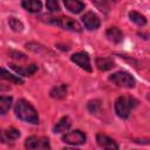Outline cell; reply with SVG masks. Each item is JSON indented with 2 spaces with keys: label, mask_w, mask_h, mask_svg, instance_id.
<instances>
[{
  "label": "cell",
  "mask_w": 150,
  "mask_h": 150,
  "mask_svg": "<svg viewBox=\"0 0 150 150\" xmlns=\"http://www.w3.org/2000/svg\"><path fill=\"white\" fill-rule=\"evenodd\" d=\"M15 115L27 123L38 124L39 123V115L35 108L26 100H19L15 104Z\"/></svg>",
  "instance_id": "1"
},
{
  "label": "cell",
  "mask_w": 150,
  "mask_h": 150,
  "mask_svg": "<svg viewBox=\"0 0 150 150\" xmlns=\"http://www.w3.org/2000/svg\"><path fill=\"white\" fill-rule=\"evenodd\" d=\"M137 105H138V101L135 97L128 96V95H123V96H120L115 101V111H116L118 117L128 118L130 112Z\"/></svg>",
  "instance_id": "2"
},
{
  "label": "cell",
  "mask_w": 150,
  "mask_h": 150,
  "mask_svg": "<svg viewBox=\"0 0 150 150\" xmlns=\"http://www.w3.org/2000/svg\"><path fill=\"white\" fill-rule=\"evenodd\" d=\"M43 18H46V22L60 26L63 29L71 30V32H77V33H80L82 30L80 23L76 20L71 19V18H68V16H49V15L43 16Z\"/></svg>",
  "instance_id": "3"
},
{
  "label": "cell",
  "mask_w": 150,
  "mask_h": 150,
  "mask_svg": "<svg viewBox=\"0 0 150 150\" xmlns=\"http://www.w3.org/2000/svg\"><path fill=\"white\" fill-rule=\"evenodd\" d=\"M109 80L115 83L118 87H123V88H134L135 87V79L125 71H117L114 73L112 75L109 76Z\"/></svg>",
  "instance_id": "4"
},
{
  "label": "cell",
  "mask_w": 150,
  "mask_h": 150,
  "mask_svg": "<svg viewBox=\"0 0 150 150\" xmlns=\"http://www.w3.org/2000/svg\"><path fill=\"white\" fill-rule=\"evenodd\" d=\"M25 146L27 149L32 150H47L50 149V144L48 138L45 137H36V136H30L26 139Z\"/></svg>",
  "instance_id": "5"
},
{
  "label": "cell",
  "mask_w": 150,
  "mask_h": 150,
  "mask_svg": "<svg viewBox=\"0 0 150 150\" xmlns=\"http://www.w3.org/2000/svg\"><path fill=\"white\" fill-rule=\"evenodd\" d=\"M86 138L87 137H86L84 132H82L81 130H74V131L67 132L62 137V141L70 145H80L86 142Z\"/></svg>",
  "instance_id": "6"
},
{
  "label": "cell",
  "mask_w": 150,
  "mask_h": 150,
  "mask_svg": "<svg viewBox=\"0 0 150 150\" xmlns=\"http://www.w3.org/2000/svg\"><path fill=\"white\" fill-rule=\"evenodd\" d=\"M70 59L80 68H82V69H84L87 71H91V63H90V59H89V56H88L87 53H84V52H77V53L73 54Z\"/></svg>",
  "instance_id": "7"
},
{
  "label": "cell",
  "mask_w": 150,
  "mask_h": 150,
  "mask_svg": "<svg viewBox=\"0 0 150 150\" xmlns=\"http://www.w3.org/2000/svg\"><path fill=\"white\" fill-rule=\"evenodd\" d=\"M82 22H83V25L86 26V28L89 29V30H95V29H97V28L100 27V25H101L100 18H98L95 13H93V12L86 13V14L82 16Z\"/></svg>",
  "instance_id": "8"
},
{
  "label": "cell",
  "mask_w": 150,
  "mask_h": 150,
  "mask_svg": "<svg viewBox=\"0 0 150 150\" xmlns=\"http://www.w3.org/2000/svg\"><path fill=\"white\" fill-rule=\"evenodd\" d=\"M96 142L103 149H109V150H117L118 149L117 143L112 138H110L109 136H107L104 134H97L96 135Z\"/></svg>",
  "instance_id": "9"
},
{
  "label": "cell",
  "mask_w": 150,
  "mask_h": 150,
  "mask_svg": "<svg viewBox=\"0 0 150 150\" xmlns=\"http://www.w3.org/2000/svg\"><path fill=\"white\" fill-rule=\"evenodd\" d=\"M19 137H20V131L13 127L6 130H0V141L2 143H13Z\"/></svg>",
  "instance_id": "10"
},
{
  "label": "cell",
  "mask_w": 150,
  "mask_h": 150,
  "mask_svg": "<svg viewBox=\"0 0 150 150\" xmlns=\"http://www.w3.org/2000/svg\"><path fill=\"white\" fill-rule=\"evenodd\" d=\"M11 68L16 71L19 75L21 76H32L35 74V71L38 70V66L36 64H29V66H26V67H22V66H18V64H14V63H11L9 64Z\"/></svg>",
  "instance_id": "11"
},
{
  "label": "cell",
  "mask_w": 150,
  "mask_h": 150,
  "mask_svg": "<svg viewBox=\"0 0 150 150\" xmlns=\"http://www.w3.org/2000/svg\"><path fill=\"white\" fill-rule=\"evenodd\" d=\"M63 4L66 8L74 14H79L84 9V4L81 0H63Z\"/></svg>",
  "instance_id": "12"
},
{
  "label": "cell",
  "mask_w": 150,
  "mask_h": 150,
  "mask_svg": "<svg viewBox=\"0 0 150 150\" xmlns=\"http://www.w3.org/2000/svg\"><path fill=\"white\" fill-rule=\"evenodd\" d=\"M118 0H91V2L94 4V6L100 9L102 13H108L111 7L117 2Z\"/></svg>",
  "instance_id": "13"
},
{
  "label": "cell",
  "mask_w": 150,
  "mask_h": 150,
  "mask_svg": "<svg viewBox=\"0 0 150 150\" xmlns=\"http://www.w3.org/2000/svg\"><path fill=\"white\" fill-rule=\"evenodd\" d=\"M105 35L114 43H120L123 40V33L117 27H110V28H108V30L105 32Z\"/></svg>",
  "instance_id": "14"
},
{
  "label": "cell",
  "mask_w": 150,
  "mask_h": 150,
  "mask_svg": "<svg viewBox=\"0 0 150 150\" xmlns=\"http://www.w3.org/2000/svg\"><path fill=\"white\" fill-rule=\"evenodd\" d=\"M96 66L100 70L107 71L115 67V62L111 57H97L96 59Z\"/></svg>",
  "instance_id": "15"
},
{
  "label": "cell",
  "mask_w": 150,
  "mask_h": 150,
  "mask_svg": "<svg viewBox=\"0 0 150 150\" xmlns=\"http://www.w3.org/2000/svg\"><path fill=\"white\" fill-rule=\"evenodd\" d=\"M67 91H68V86L62 83V84H59V86H55L52 90H50V97L53 98H56V100H61L63 97H66L67 95Z\"/></svg>",
  "instance_id": "16"
},
{
  "label": "cell",
  "mask_w": 150,
  "mask_h": 150,
  "mask_svg": "<svg viewBox=\"0 0 150 150\" xmlns=\"http://www.w3.org/2000/svg\"><path fill=\"white\" fill-rule=\"evenodd\" d=\"M21 5L26 11L32 13H38L42 8V4L40 0H23Z\"/></svg>",
  "instance_id": "17"
},
{
  "label": "cell",
  "mask_w": 150,
  "mask_h": 150,
  "mask_svg": "<svg viewBox=\"0 0 150 150\" xmlns=\"http://www.w3.org/2000/svg\"><path fill=\"white\" fill-rule=\"evenodd\" d=\"M0 79L1 80H7V81H11L15 84H23V80L16 75H13L11 74L9 71H7L6 69L4 68H0Z\"/></svg>",
  "instance_id": "18"
},
{
  "label": "cell",
  "mask_w": 150,
  "mask_h": 150,
  "mask_svg": "<svg viewBox=\"0 0 150 150\" xmlns=\"http://www.w3.org/2000/svg\"><path fill=\"white\" fill-rule=\"evenodd\" d=\"M70 120H69V117L68 116H64V117H62L57 123H56V125L54 127V132L55 134H60V132H64V131H67L69 128H70Z\"/></svg>",
  "instance_id": "19"
},
{
  "label": "cell",
  "mask_w": 150,
  "mask_h": 150,
  "mask_svg": "<svg viewBox=\"0 0 150 150\" xmlns=\"http://www.w3.org/2000/svg\"><path fill=\"white\" fill-rule=\"evenodd\" d=\"M13 98L11 96H0V115H5L9 110Z\"/></svg>",
  "instance_id": "20"
},
{
  "label": "cell",
  "mask_w": 150,
  "mask_h": 150,
  "mask_svg": "<svg viewBox=\"0 0 150 150\" xmlns=\"http://www.w3.org/2000/svg\"><path fill=\"white\" fill-rule=\"evenodd\" d=\"M129 18H130V20L132 21V22H135L136 25H138V26H145L146 25V19H145V16L144 15H142L141 13H138V12H130L129 13Z\"/></svg>",
  "instance_id": "21"
},
{
  "label": "cell",
  "mask_w": 150,
  "mask_h": 150,
  "mask_svg": "<svg viewBox=\"0 0 150 150\" xmlns=\"http://www.w3.org/2000/svg\"><path fill=\"white\" fill-rule=\"evenodd\" d=\"M8 25H9V27H11L14 32L20 33V32L23 30V23H22L19 19H16V18H9V19H8Z\"/></svg>",
  "instance_id": "22"
},
{
  "label": "cell",
  "mask_w": 150,
  "mask_h": 150,
  "mask_svg": "<svg viewBox=\"0 0 150 150\" xmlns=\"http://www.w3.org/2000/svg\"><path fill=\"white\" fill-rule=\"evenodd\" d=\"M88 109L91 114H97L101 109V101L98 100H94V101H90L88 103Z\"/></svg>",
  "instance_id": "23"
},
{
  "label": "cell",
  "mask_w": 150,
  "mask_h": 150,
  "mask_svg": "<svg viewBox=\"0 0 150 150\" xmlns=\"http://www.w3.org/2000/svg\"><path fill=\"white\" fill-rule=\"evenodd\" d=\"M46 6L50 12H59L60 11V5H59L57 0H47Z\"/></svg>",
  "instance_id": "24"
}]
</instances>
